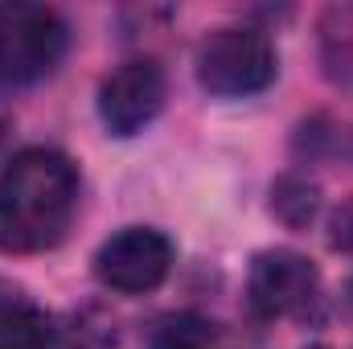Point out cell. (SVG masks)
Wrapping results in <instances>:
<instances>
[{"mask_svg":"<svg viewBox=\"0 0 353 349\" xmlns=\"http://www.w3.org/2000/svg\"><path fill=\"white\" fill-rule=\"evenodd\" d=\"M197 83L218 99L259 94L275 83V46L251 25L210 29L197 46Z\"/></svg>","mask_w":353,"mask_h":349,"instance_id":"2","label":"cell"},{"mask_svg":"<svg viewBox=\"0 0 353 349\" xmlns=\"http://www.w3.org/2000/svg\"><path fill=\"white\" fill-rule=\"evenodd\" d=\"M329 247L333 251H353V197L341 201L329 218Z\"/></svg>","mask_w":353,"mask_h":349,"instance_id":"10","label":"cell"},{"mask_svg":"<svg viewBox=\"0 0 353 349\" xmlns=\"http://www.w3.org/2000/svg\"><path fill=\"white\" fill-rule=\"evenodd\" d=\"M8 128H12V111L0 103V148H4V140H8Z\"/></svg>","mask_w":353,"mask_h":349,"instance_id":"11","label":"cell"},{"mask_svg":"<svg viewBox=\"0 0 353 349\" xmlns=\"http://www.w3.org/2000/svg\"><path fill=\"white\" fill-rule=\"evenodd\" d=\"M173 243L165 230L157 226H123L119 235H111L99 255H94V275L103 288L123 292V296H140L165 283V275L173 271Z\"/></svg>","mask_w":353,"mask_h":349,"instance_id":"4","label":"cell"},{"mask_svg":"<svg viewBox=\"0 0 353 349\" xmlns=\"http://www.w3.org/2000/svg\"><path fill=\"white\" fill-rule=\"evenodd\" d=\"M79 210V169L58 148H21L0 173V251L37 255L66 239Z\"/></svg>","mask_w":353,"mask_h":349,"instance_id":"1","label":"cell"},{"mask_svg":"<svg viewBox=\"0 0 353 349\" xmlns=\"http://www.w3.org/2000/svg\"><path fill=\"white\" fill-rule=\"evenodd\" d=\"M271 214H275L283 226H292V230L308 226V222L321 214V185L308 181L304 173L279 177V181L271 185Z\"/></svg>","mask_w":353,"mask_h":349,"instance_id":"9","label":"cell"},{"mask_svg":"<svg viewBox=\"0 0 353 349\" xmlns=\"http://www.w3.org/2000/svg\"><path fill=\"white\" fill-rule=\"evenodd\" d=\"M165 70L152 58H132L99 83V119L111 136L128 140L165 111Z\"/></svg>","mask_w":353,"mask_h":349,"instance_id":"6","label":"cell"},{"mask_svg":"<svg viewBox=\"0 0 353 349\" xmlns=\"http://www.w3.org/2000/svg\"><path fill=\"white\" fill-rule=\"evenodd\" d=\"M58 325L29 296L0 288V349H54Z\"/></svg>","mask_w":353,"mask_h":349,"instance_id":"7","label":"cell"},{"mask_svg":"<svg viewBox=\"0 0 353 349\" xmlns=\"http://www.w3.org/2000/svg\"><path fill=\"white\" fill-rule=\"evenodd\" d=\"M316 296H321V271L308 255L292 247H267L255 255L247 275V300L259 317L267 321L300 317L316 304Z\"/></svg>","mask_w":353,"mask_h":349,"instance_id":"5","label":"cell"},{"mask_svg":"<svg viewBox=\"0 0 353 349\" xmlns=\"http://www.w3.org/2000/svg\"><path fill=\"white\" fill-rule=\"evenodd\" d=\"M345 304H350V312H353V279H350V292H345Z\"/></svg>","mask_w":353,"mask_h":349,"instance_id":"12","label":"cell"},{"mask_svg":"<svg viewBox=\"0 0 353 349\" xmlns=\"http://www.w3.org/2000/svg\"><path fill=\"white\" fill-rule=\"evenodd\" d=\"M66 54V25L46 4H0V83L25 87L46 74Z\"/></svg>","mask_w":353,"mask_h":349,"instance_id":"3","label":"cell"},{"mask_svg":"<svg viewBox=\"0 0 353 349\" xmlns=\"http://www.w3.org/2000/svg\"><path fill=\"white\" fill-rule=\"evenodd\" d=\"M148 349H222V333L197 312H173L152 325Z\"/></svg>","mask_w":353,"mask_h":349,"instance_id":"8","label":"cell"}]
</instances>
